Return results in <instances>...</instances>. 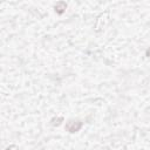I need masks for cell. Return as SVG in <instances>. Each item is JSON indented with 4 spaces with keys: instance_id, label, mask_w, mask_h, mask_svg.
Masks as SVG:
<instances>
[{
    "instance_id": "1",
    "label": "cell",
    "mask_w": 150,
    "mask_h": 150,
    "mask_svg": "<svg viewBox=\"0 0 150 150\" xmlns=\"http://www.w3.org/2000/svg\"><path fill=\"white\" fill-rule=\"evenodd\" d=\"M81 127H82V122H81V121H69V122L66 124V129H67L69 132H75V131H77Z\"/></svg>"
},
{
    "instance_id": "2",
    "label": "cell",
    "mask_w": 150,
    "mask_h": 150,
    "mask_svg": "<svg viewBox=\"0 0 150 150\" xmlns=\"http://www.w3.org/2000/svg\"><path fill=\"white\" fill-rule=\"evenodd\" d=\"M66 7H67V5H66L64 2H57V4L55 5V11H56L59 14H61V13L63 12V9H66Z\"/></svg>"
},
{
    "instance_id": "3",
    "label": "cell",
    "mask_w": 150,
    "mask_h": 150,
    "mask_svg": "<svg viewBox=\"0 0 150 150\" xmlns=\"http://www.w3.org/2000/svg\"><path fill=\"white\" fill-rule=\"evenodd\" d=\"M146 55H148V56H150V48L146 50Z\"/></svg>"
}]
</instances>
